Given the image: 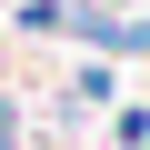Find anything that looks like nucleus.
<instances>
[{"label":"nucleus","mask_w":150,"mask_h":150,"mask_svg":"<svg viewBox=\"0 0 150 150\" xmlns=\"http://www.w3.org/2000/svg\"><path fill=\"white\" fill-rule=\"evenodd\" d=\"M10 130H20V120H10V100H0V150H10Z\"/></svg>","instance_id":"obj_1"}]
</instances>
